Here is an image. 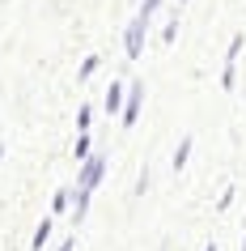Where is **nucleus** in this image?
I'll return each mask as SVG.
<instances>
[{
  "instance_id": "1",
  "label": "nucleus",
  "mask_w": 246,
  "mask_h": 251,
  "mask_svg": "<svg viewBox=\"0 0 246 251\" xmlns=\"http://www.w3.org/2000/svg\"><path fill=\"white\" fill-rule=\"evenodd\" d=\"M144 30H149V22H144V17L136 13V22L128 26V60H140V43H144Z\"/></svg>"
},
{
  "instance_id": "2",
  "label": "nucleus",
  "mask_w": 246,
  "mask_h": 251,
  "mask_svg": "<svg viewBox=\"0 0 246 251\" xmlns=\"http://www.w3.org/2000/svg\"><path fill=\"white\" fill-rule=\"evenodd\" d=\"M140 98H144V85L136 81V85H128V106H123V128H132L136 124V115H140Z\"/></svg>"
},
{
  "instance_id": "3",
  "label": "nucleus",
  "mask_w": 246,
  "mask_h": 251,
  "mask_svg": "<svg viewBox=\"0 0 246 251\" xmlns=\"http://www.w3.org/2000/svg\"><path fill=\"white\" fill-rule=\"evenodd\" d=\"M51 217H43V222H39V230H34V243H30V247H34V251H43V243H47V238H51Z\"/></svg>"
},
{
  "instance_id": "4",
  "label": "nucleus",
  "mask_w": 246,
  "mask_h": 251,
  "mask_svg": "<svg viewBox=\"0 0 246 251\" xmlns=\"http://www.w3.org/2000/svg\"><path fill=\"white\" fill-rule=\"evenodd\" d=\"M187 153H191V136H182L179 149H174V171H182V166H187Z\"/></svg>"
},
{
  "instance_id": "5",
  "label": "nucleus",
  "mask_w": 246,
  "mask_h": 251,
  "mask_svg": "<svg viewBox=\"0 0 246 251\" xmlns=\"http://www.w3.org/2000/svg\"><path fill=\"white\" fill-rule=\"evenodd\" d=\"M119 102H123V85H111L106 90V111H119Z\"/></svg>"
},
{
  "instance_id": "6",
  "label": "nucleus",
  "mask_w": 246,
  "mask_h": 251,
  "mask_svg": "<svg viewBox=\"0 0 246 251\" xmlns=\"http://www.w3.org/2000/svg\"><path fill=\"white\" fill-rule=\"evenodd\" d=\"M89 115H93L89 106H81V111H77V132H89Z\"/></svg>"
},
{
  "instance_id": "7",
  "label": "nucleus",
  "mask_w": 246,
  "mask_h": 251,
  "mask_svg": "<svg viewBox=\"0 0 246 251\" xmlns=\"http://www.w3.org/2000/svg\"><path fill=\"white\" fill-rule=\"evenodd\" d=\"M144 192H149V166H144L140 179H136V196H144Z\"/></svg>"
},
{
  "instance_id": "8",
  "label": "nucleus",
  "mask_w": 246,
  "mask_h": 251,
  "mask_svg": "<svg viewBox=\"0 0 246 251\" xmlns=\"http://www.w3.org/2000/svg\"><path fill=\"white\" fill-rule=\"evenodd\" d=\"M157 4H161V0H144V4H140V17H144V22L153 17V9H157Z\"/></svg>"
},
{
  "instance_id": "9",
  "label": "nucleus",
  "mask_w": 246,
  "mask_h": 251,
  "mask_svg": "<svg viewBox=\"0 0 246 251\" xmlns=\"http://www.w3.org/2000/svg\"><path fill=\"white\" fill-rule=\"evenodd\" d=\"M60 251H72V238H68V243H64V247H60Z\"/></svg>"
},
{
  "instance_id": "10",
  "label": "nucleus",
  "mask_w": 246,
  "mask_h": 251,
  "mask_svg": "<svg viewBox=\"0 0 246 251\" xmlns=\"http://www.w3.org/2000/svg\"><path fill=\"white\" fill-rule=\"evenodd\" d=\"M204 251H217V243H208V247H204Z\"/></svg>"
}]
</instances>
